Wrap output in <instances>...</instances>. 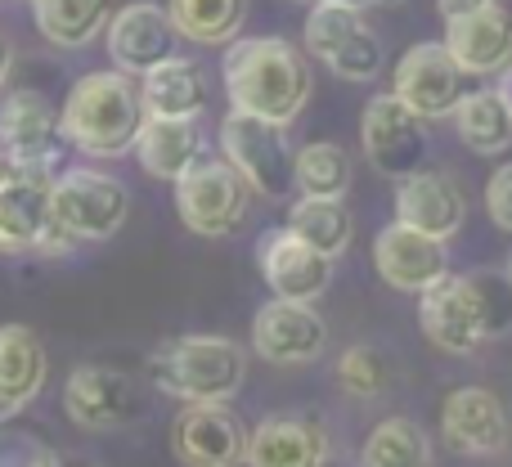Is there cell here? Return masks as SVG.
Masks as SVG:
<instances>
[{"instance_id": "6da1fadb", "label": "cell", "mask_w": 512, "mask_h": 467, "mask_svg": "<svg viewBox=\"0 0 512 467\" xmlns=\"http://www.w3.org/2000/svg\"><path fill=\"white\" fill-rule=\"evenodd\" d=\"M221 77L230 108L279 126L297 122L310 99V68L297 45L283 36H234L225 45Z\"/></svg>"}, {"instance_id": "7a4b0ae2", "label": "cell", "mask_w": 512, "mask_h": 467, "mask_svg": "<svg viewBox=\"0 0 512 467\" xmlns=\"http://www.w3.org/2000/svg\"><path fill=\"white\" fill-rule=\"evenodd\" d=\"M144 117L149 113H144L140 99V77H131L122 68L86 72L59 108L63 140L77 153H86V158H104V162L135 149Z\"/></svg>"}, {"instance_id": "3957f363", "label": "cell", "mask_w": 512, "mask_h": 467, "mask_svg": "<svg viewBox=\"0 0 512 467\" xmlns=\"http://www.w3.org/2000/svg\"><path fill=\"white\" fill-rule=\"evenodd\" d=\"M149 378L158 391L176 396L180 405L198 400H225L230 405L248 378V351L221 333L171 337L149 355Z\"/></svg>"}, {"instance_id": "277c9868", "label": "cell", "mask_w": 512, "mask_h": 467, "mask_svg": "<svg viewBox=\"0 0 512 467\" xmlns=\"http://www.w3.org/2000/svg\"><path fill=\"white\" fill-rule=\"evenodd\" d=\"M221 153L265 203H288L297 194V149L288 144V126L230 108L221 122Z\"/></svg>"}, {"instance_id": "5b68a950", "label": "cell", "mask_w": 512, "mask_h": 467, "mask_svg": "<svg viewBox=\"0 0 512 467\" xmlns=\"http://www.w3.org/2000/svg\"><path fill=\"white\" fill-rule=\"evenodd\" d=\"M50 216L77 243H104V238L122 234L126 216H131V194L108 171L63 167L50 180Z\"/></svg>"}, {"instance_id": "8992f818", "label": "cell", "mask_w": 512, "mask_h": 467, "mask_svg": "<svg viewBox=\"0 0 512 467\" xmlns=\"http://www.w3.org/2000/svg\"><path fill=\"white\" fill-rule=\"evenodd\" d=\"M252 189L225 158H203L198 153L176 176V216L189 234L198 238H225L248 221Z\"/></svg>"}, {"instance_id": "52a82bcc", "label": "cell", "mask_w": 512, "mask_h": 467, "mask_svg": "<svg viewBox=\"0 0 512 467\" xmlns=\"http://www.w3.org/2000/svg\"><path fill=\"white\" fill-rule=\"evenodd\" d=\"M418 328L441 355H477L490 342L477 274H441L418 292Z\"/></svg>"}, {"instance_id": "ba28073f", "label": "cell", "mask_w": 512, "mask_h": 467, "mask_svg": "<svg viewBox=\"0 0 512 467\" xmlns=\"http://www.w3.org/2000/svg\"><path fill=\"white\" fill-rule=\"evenodd\" d=\"M0 144H5V153L14 158L18 171L50 176V180L63 171V153L72 149L63 140L59 113L36 90H9L0 99Z\"/></svg>"}, {"instance_id": "9c48e42d", "label": "cell", "mask_w": 512, "mask_h": 467, "mask_svg": "<svg viewBox=\"0 0 512 467\" xmlns=\"http://www.w3.org/2000/svg\"><path fill=\"white\" fill-rule=\"evenodd\" d=\"M63 414L86 432H117L144 418V391L122 369L77 364L63 382Z\"/></svg>"}, {"instance_id": "30bf717a", "label": "cell", "mask_w": 512, "mask_h": 467, "mask_svg": "<svg viewBox=\"0 0 512 467\" xmlns=\"http://www.w3.org/2000/svg\"><path fill=\"white\" fill-rule=\"evenodd\" d=\"M360 149L378 176L405 180L427 162V122L396 95H373L360 117Z\"/></svg>"}, {"instance_id": "8fae6325", "label": "cell", "mask_w": 512, "mask_h": 467, "mask_svg": "<svg viewBox=\"0 0 512 467\" xmlns=\"http://www.w3.org/2000/svg\"><path fill=\"white\" fill-rule=\"evenodd\" d=\"M252 351L274 369H301L328 351V324L315 301L270 297L252 319Z\"/></svg>"}, {"instance_id": "7c38bea8", "label": "cell", "mask_w": 512, "mask_h": 467, "mask_svg": "<svg viewBox=\"0 0 512 467\" xmlns=\"http://www.w3.org/2000/svg\"><path fill=\"white\" fill-rule=\"evenodd\" d=\"M391 95L423 122H441L454 113L463 95V68L445 50V41H418L400 54L396 72H391Z\"/></svg>"}, {"instance_id": "4fadbf2b", "label": "cell", "mask_w": 512, "mask_h": 467, "mask_svg": "<svg viewBox=\"0 0 512 467\" xmlns=\"http://www.w3.org/2000/svg\"><path fill=\"white\" fill-rule=\"evenodd\" d=\"M171 450L185 467H243L248 432L225 400H198L171 423Z\"/></svg>"}, {"instance_id": "5bb4252c", "label": "cell", "mask_w": 512, "mask_h": 467, "mask_svg": "<svg viewBox=\"0 0 512 467\" xmlns=\"http://www.w3.org/2000/svg\"><path fill=\"white\" fill-rule=\"evenodd\" d=\"M441 432L463 459H499L512 445V414L490 387H459L441 405Z\"/></svg>"}, {"instance_id": "9a60e30c", "label": "cell", "mask_w": 512, "mask_h": 467, "mask_svg": "<svg viewBox=\"0 0 512 467\" xmlns=\"http://www.w3.org/2000/svg\"><path fill=\"white\" fill-rule=\"evenodd\" d=\"M256 265L274 297L283 301H319L333 283V261L306 243L297 230H270L256 243Z\"/></svg>"}, {"instance_id": "2e32d148", "label": "cell", "mask_w": 512, "mask_h": 467, "mask_svg": "<svg viewBox=\"0 0 512 467\" xmlns=\"http://www.w3.org/2000/svg\"><path fill=\"white\" fill-rule=\"evenodd\" d=\"M104 41H108V59L113 68L131 72V77H144L153 63L171 59L176 54V23H171L167 5H153V0H135V5L113 9L104 27Z\"/></svg>"}, {"instance_id": "e0dca14e", "label": "cell", "mask_w": 512, "mask_h": 467, "mask_svg": "<svg viewBox=\"0 0 512 467\" xmlns=\"http://www.w3.org/2000/svg\"><path fill=\"white\" fill-rule=\"evenodd\" d=\"M445 50L463 68V77H495L512 63V14L499 0L445 18Z\"/></svg>"}, {"instance_id": "ac0fdd59", "label": "cell", "mask_w": 512, "mask_h": 467, "mask_svg": "<svg viewBox=\"0 0 512 467\" xmlns=\"http://www.w3.org/2000/svg\"><path fill=\"white\" fill-rule=\"evenodd\" d=\"M373 265H378L382 283L396 292H423L441 274H450V243L432 238L414 225L391 221L387 230L373 238Z\"/></svg>"}, {"instance_id": "d6986e66", "label": "cell", "mask_w": 512, "mask_h": 467, "mask_svg": "<svg viewBox=\"0 0 512 467\" xmlns=\"http://www.w3.org/2000/svg\"><path fill=\"white\" fill-rule=\"evenodd\" d=\"M396 221L450 243L468 221V198L454 176L418 167L414 176L396 180Z\"/></svg>"}, {"instance_id": "ffe728a7", "label": "cell", "mask_w": 512, "mask_h": 467, "mask_svg": "<svg viewBox=\"0 0 512 467\" xmlns=\"http://www.w3.org/2000/svg\"><path fill=\"white\" fill-rule=\"evenodd\" d=\"M243 467H328V432L310 414H274L248 436Z\"/></svg>"}, {"instance_id": "44dd1931", "label": "cell", "mask_w": 512, "mask_h": 467, "mask_svg": "<svg viewBox=\"0 0 512 467\" xmlns=\"http://www.w3.org/2000/svg\"><path fill=\"white\" fill-rule=\"evenodd\" d=\"M50 225V176L14 171L0 185V252H36Z\"/></svg>"}, {"instance_id": "7402d4cb", "label": "cell", "mask_w": 512, "mask_h": 467, "mask_svg": "<svg viewBox=\"0 0 512 467\" xmlns=\"http://www.w3.org/2000/svg\"><path fill=\"white\" fill-rule=\"evenodd\" d=\"M50 378V355L27 324H0V409L9 418L41 396Z\"/></svg>"}, {"instance_id": "603a6c76", "label": "cell", "mask_w": 512, "mask_h": 467, "mask_svg": "<svg viewBox=\"0 0 512 467\" xmlns=\"http://www.w3.org/2000/svg\"><path fill=\"white\" fill-rule=\"evenodd\" d=\"M135 158L149 171L153 180H171L189 167V162L203 153V131H198V117H144L140 135H135Z\"/></svg>"}, {"instance_id": "cb8c5ba5", "label": "cell", "mask_w": 512, "mask_h": 467, "mask_svg": "<svg viewBox=\"0 0 512 467\" xmlns=\"http://www.w3.org/2000/svg\"><path fill=\"white\" fill-rule=\"evenodd\" d=\"M140 99H144V113L153 117H198L207 108L203 63L180 59V54L153 63L140 77Z\"/></svg>"}, {"instance_id": "d4e9b609", "label": "cell", "mask_w": 512, "mask_h": 467, "mask_svg": "<svg viewBox=\"0 0 512 467\" xmlns=\"http://www.w3.org/2000/svg\"><path fill=\"white\" fill-rule=\"evenodd\" d=\"M450 122H454V131H459V140L468 144L472 153H481V158H499V153L512 149V108L504 104V95H499L495 86L463 90Z\"/></svg>"}, {"instance_id": "484cf974", "label": "cell", "mask_w": 512, "mask_h": 467, "mask_svg": "<svg viewBox=\"0 0 512 467\" xmlns=\"http://www.w3.org/2000/svg\"><path fill=\"white\" fill-rule=\"evenodd\" d=\"M36 32L59 50L90 45L113 18V0H32Z\"/></svg>"}, {"instance_id": "4316f807", "label": "cell", "mask_w": 512, "mask_h": 467, "mask_svg": "<svg viewBox=\"0 0 512 467\" xmlns=\"http://www.w3.org/2000/svg\"><path fill=\"white\" fill-rule=\"evenodd\" d=\"M360 467H436V445L414 418H382L364 436Z\"/></svg>"}, {"instance_id": "83f0119b", "label": "cell", "mask_w": 512, "mask_h": 467, "mask_svg": "<svg viewBox=\"0 0 512 467\" xmlns=\"http://www.w3.org/2000/svg\"><path fill=\"white\" fill-rule=\"evenodd\" d=\"M288 230H297L310 247H315V252H324L328 261H337V256L351 247L355 216H351V207H346L342 198H306V194H297L288 203Z\"/></svg>"}, {"instance_id": "f1b7e54d", "label": "cell", "mask_w": 512, "mask_h": 467, "mask_svg": "<svg viewBox=\"0 0 512 467\" xmlns=\"http://www.w3.org/2000/svg\"><path fill=\"white\" fill-rule=\"evenodd\" d=\"M176 32L194 45H230L243 32L248 0H167Z\"/></svg>"}, {"instance_id": "f546056e", "label": "cell", "mask_w": 512, "mask_h": 467, "mask_svg": "<svg viewBox=\"0 0 512 467\" xmlns=\"http://www.w3.org/2000/svg\"><path fill=\"white\" fill-rule=\"evenodd\" d=\"M297 194L306 198H346L351 189V153L333 140H315L297 149Z\"/></svg>"}, {"instance_id": "4dcf8cb0", "label": "cell", "mask_w": 512, "mask_h": 467, "mask_svg": "<svg viewBox=\"0 0 512 467\" xmlns=\"http://www.w3.org/2000/svg\"><path fill=\"white\" fill-rule=\"evenodd\" d=\"M391 360L369 342H355L337 355V387L355 400H378L391 391Z\"/></svg>"}, {"instance_id": "1f68e13d", "label": "cell", "mask_w": 512, "mask_h": 467, "mask_svg": "<svg viewBox=\"0 0 512 467\" xmlns=\"http://www.w3.org/2000/svg\"><path fill=\"white\" fill-rule=\"evenodd\" d=\"M355 27H364L360 9L333 5V0H315V9L306 14V32H301L306 36V54H315L319 63H328L337 54V45H342Z\"/></svg>"}, {"instance_id": "d6a6232c", "label": "cell", "mask_w": 512, "mask_h": 467, "mask_svg": "<svg viewBox=\"0 0 512 467\" xmlns=\"http://www.w3.org/2000/svg\"><path fill=\"white\" fill-rule=\"evenodd\" d=\"M328 68H333L342 81H373L382 72V41L369 32V27H355V32L337 45Z\"/></svg>"}, {"instance_id": "836d02e7", "label": "cell", "mask_w": 512, "mask_h": 467, "mask_svg": "<svg viewBox=\"0 0 512 467\" xmlns=\"http://www.w3.org/2000/svg\"><path fill=\"white\" fill-rule=\"evenodd\" d=\"M486 212H490V221H495L499 230L512 234V162L495 167V176H490V185H486Z\"/></svg>"}, {"instance_id": "e575fe53", "label": "cell", "mask_w": 512, "mask_h": 467, "mask_svg": "<svg viewBox=\"0 0 512 467\" xmlns=\"http://www.w3.org/2000/svg\"><path fill=\"white\" fill-rule=\"evenodd\" d=\"M0 467H72V463L63 459V454L45 450V445H32V450H23V459H18V463H0Z\"/></svg>"}, {"instance_id": "d590c367", "label": "cell", "mask_w": 512, "mask_h": 467, "mask_svg": "<svg viewBox=\"0 0 512 467\" xmlns=\"http://www.w3.org/2000/svg\"><path fill=\"white\" fill-rule=\"evenodd\" d=\"M9 68H14V45H9V36L0 32V90H5V81H9Z\"/></svg>"}, {"instance_id": "8d00e7d4", "label": "cell", "mask_w": 512, "mask_h": 467, "mask_svg": "<svg viewBox=\"0 0 512 467\" xmlns=\"http://www.w3.org/2000/svg\"><path fill=\"white\" fill-rule=\"evenodd\" d=\"M333 5H346V9H396V5H405V0H333Z\"/></svg>"}, {"instance_id": "74e56055", "label": "cell", "mask_w": 512, "mask_h": 467, "mask_svg": "<svg viewBox=\"0 0 512 467\" xmlns=\"http://www.w3.org/2000/svg\"><path fill=\"white\" fill-rule=\"evenodd\" d=\"M477 5H486V0H436L441 18H454V14H463V9H477Z\"/></svg>"}, {"instance_id": "f35d334b", "label": "cell", "mask_w": 512, "mask_h": 467, "mask_svg": "<svg viewBox=\"0 0 512 467\" xmlns=\"http://www.w3.org/2000/svg\"><path fill=\"white\" fill-rule=\"evenodd\" d=\"M495 77H499V81H495V90H499V95H504V104L512 108V63H504V68H499Z\"/></svg>"}, {"instance_id": "ab89813d", "label": "cell", "mask_w": 512, "mask_h": 467, "mask_svg": "<svg viewBox=\"0 0 512 467\" xmlns=\"http://www.w3.org/2000/svg\"><path fill=\"white\" fill-rule=\"evenodd\" d=\"M14 171H18V167H14V158H9V153H5V144H0V185H5V180L14 176Z\"/></svg>"}, {"instance_id": "60d3db41", "label": "cell", "mask_w": 512, "mask_h": 467, "mask_svg": "<svg viewBox=\"0 0 512 467\" xmlns=\"http://www.w3.org/2000/svg\"><path fill=\"white\" fill-rule=\"evenodd\" d=\"M508 274H512V261H508Z\"/></svg>"}]
</instances>
